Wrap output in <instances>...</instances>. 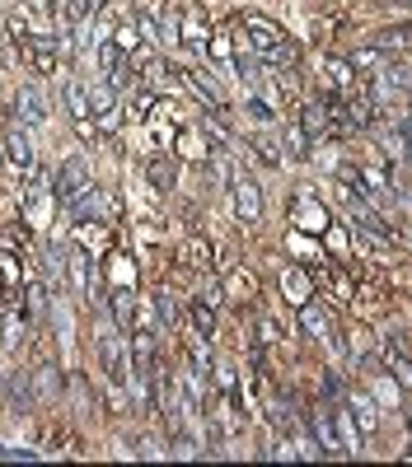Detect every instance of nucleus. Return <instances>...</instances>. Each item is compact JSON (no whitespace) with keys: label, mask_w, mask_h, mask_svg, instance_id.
Returning a JSON list of instances; mask_svg holds the SVG:
<instances>
[{"label":"nucleus","mask_w":412,"mask_h":467,"mask_svg":"<svg viewBox=\"0 0 412 467\" xmlns=\"http://www.w3.org/2000/svg\"><path fill=\"white\" fill-rule=\"evenodd\" d=\"M244 38H249L253 57L262 65H295V42L262 14H244Z\"/></svg>","instance_id":"1"},{"label":"nucleus","mask_w":412,"mask_h":467,"mask_svg":"<svg viewBox=\"0 0 412 467\" xmlns=\"http://www.w3.org/2000/svg\"><path fill=\"white\" fill-rule=\"evenodd\" d=\"M0 159H5L10 173H33L38 169V155H33V141H28V126L19 117H5V126H0Z\"/></svg>","instance_id":"2"},{"label":"nucleus","mask_w":412,"mask_h":467,"mask_svg":"<svg viewBox=\"0 0 412 467\" xmlns=\"http://www.w3.org/2000/svg\"><path fill=\"white\" fill-rule=\"evenodd\" d=\"M89 188H94V182H89V164H85V155H71V159H66L61 169H57V188H52V196H57L66 211H71Z\"/></svg>","instance_id":"3"},{"label":"nucleus","mask_w":412,"mask_h":467,"mask_svg":"<svg viewBox=\"0 0 412 467\" xmlns=\"http://www.w3.org/2000/svg\"><path fill=\"white\" fill-rule=\"evenodd\" d=\"M300 327H305L315 341H328L333 350H347V341H342V327L333 323V313H328L315 295H309L305 304H300Z\"/></svg>","instance_id":"4"},{"label":"nucleus","mask_w":412,"mask_h":467,"mask_svg":"<svg viewBox=\"0 0 412 467\" xmlns=\"http://www.w3.org/2000/svg\"><path fill=\"white\" fill-rule=\"evenodd\" d=\"M178 42H183L192 57H206L211 24H206V10L202 5H183V10H178Z\"/></svg>","instance_id":"5"},{"label":"nucleus","mask_w":412,"mask_h":467,"mask_svg":"<svg viewBox=\"0 0 412 467\" xmlns=\"http://www.w3.org/2000/svg\"><path fill=\"white\" fill-rule=\"evenodd\" d=\"M229 202H235V215L244 225H258L262 220V188L249 173H235L229 178Z\"/></svg>","instance_id":"6"},{"label":"nucleus","mask_w":412,"mask_h":467,"mask_svg":"<svg viewBox=\"0 0 412 467\" xmlns=\"http://www.w3.org/2000/svg\"><path fill=\"white\" fill-rule=\"evenodd\" d=\"M98 360H104V374H108L113 388H127L131 383V350H127V341L122 337H104L98 341Z\"/></svg>","instance_id":"7"},{"label":"nucleus","mask_w":412,"mask_h":467,"mask_svg":"<svg viewBox=\"0 0 412 467\" xmlns=\"http://www.w3.org/2000/svg\"><path fill=\"white\" fill-rule=\"evenodd\" d=\"M57 57H61L57 33H33V38L24 42V61L33 65V75H57Z\"/></svg>","instance_id":"8"},{"label":"nucleus","mask_w":412,"mask_h":467,"mask_svg":"<svg viewBox=\"0 0 412 467\" xmlns=\"http://www.w3.org/2000/svg\"><path fill=\"white\" fill-rule=\"evenodd\" d=\"M66 286H71L75 299H89L94 295V257L85 248H66Z\"/></svg>","instance_id":"9"},{"label":"nucleus","mask_w":412,"mask_h":467,"mask_svg":"<svg viewBox=\"0 0 412 467\" xmlns=\"http://www.w3.org/2000/svg\"><path fill=\"white\" fill-rule=\"evenodd\" d=\"M291 225L300 229V234H323L333 220H328V206L319 202L315 192H300V196L291 202Z\"/></svg>","instance_id":"10"},{"label":"nucleus","mask_w":412,"mask_h":467,"mask_svg":"<svg viewBox=\"0 0 412 467\" xmlns=\"http://www.w3.org/2000/svg\"><path fill=\"white\" fill-rule=\"evenodd\" d=\"M309 435H315V444H319V458H338V454H347V448H342V435H338L333 411L309 407Z\"/></svg>","instance_id":"11"},{"label":"nucleus","mask_w":412,"mask_h":467,"mask_svg":"<svg viewBox=\"0 0 412 467\" xmlns=\"http://www.w3.org/2000/svg\"><path fill=\"white\" fill-rule=\"evenodd\" d=\"M399 94H412V65H399V61H389L380 75H375V98H399Z\"/></svg>","instance_id":"12"},{"label":"nucleus","mask_w":412,"mask_h":467,"mask_svg":"<svg viewBox=\"0 0 412 467\" xmlns=\"http://www.w3.org/2000/svg\"><path fill=\"white\" fill-rule=\"evenodd\" d=\"M14 117H19L24 126L47 122V98L38 94V85H19V94H14Z\"/></svg>","instance_id":"13"},{"label":"nucleus","mask_w":412,"mask_h":467,"mask_svg":"<svg viewBox=\"0 0 412 467\" xmlns=\"http://www.w3.org/2000/svg\"><path fill=\"white\" fill-rule=\"evenodd\" d=\"M221 295L229 299V304H253V299H258V276L244 272V266H235V272H225Z\"/></svg>","instance_id":"14"},{"label":"nucleus","mask_w":412,"mask_h":467,"mask_svg":"<svg viewBox=\"0 0 412 467\" xmlns=\"http://www.w3.org/2000/svg\"><path fill=\"white\" fill-rule=\"evenodd\" d=\"M347 411H352V421L361 425V435H375V430H380V402H375L370 393H352L347 397Z\"/></svg>","instance_id":"15"},{"label":"nucleus","mask_w":412,"mask_h":467,"mask_svg":"<svg viewBox=\"0 0 412 467\" xmlns=\"http://www.w3.org/2000/svg\"><path fill=\"white\" fill-rule=\"evenodd\" d=\"M0 397H10V407H14V416H28V407L38 402V397H33V379L28 374H5V388H0Z\"/></svg>","instance_id":"16"},{"label":"nucleus","mask_w":412,"mask_h":467,"mask_svg":"<svg viewBox=\"0 0 412 467\" xmlns=\"http://www.w3.org/2000/svg\"><path fill=\"white\" fill-rule=\"evenodd\" d=\"M178 80H183V85L197 94V98H202V103H211V108H225V94H221V85H216V80H211V71L202 75V71H174Z\"/></svg>","instance_id":"17"},{"label":"nucleus","mask_w":412,"mask_h":467,"mask_svg":"<svg viewBox=\"0 0 412 467\" xmlns=\"http://www.w3.org/2000/svg\"><path fill=\"white\" fill-rule=\"evenodd\" d=\"M300 126L309 131V141L333 136V117H328V103H323V98H315V103H305V108H300Z\"/></svg>","instance_id":"18"},{"label":"nucleus","mask_w":412,"mask_h":467,"mask_svg":"<svg viewBox=\"0 0 412 467\" xmlns=\"http://www.w3.org/2000/svg\"><path fill=\"white\" fill-rule=\"evenodd\" d=\"M188 313H192V332L197 337H211L216 332V295H192V304H188Z\"/></svg>","instance_id":"19"},{"label":"nucleus","mask_w":412,"mask_h":467,"mask_svg":"<svg viewBox=\"0 0 412 467\" xmlns=\"http://www.w3.org/2000/svg\"><path fill=\"white\" fill-rule=\"evenodd\" d=\"M366 42H375V47H380V52L393 61L399 52H412V28H408V24H399V28H380V33H370Z\"/></svg>","instance_id":"20"},{"label":"nucleus","mask_w":412,"mask_h":467,"mask_svg":"<svg viewBox=\"0 0 412 467\" xmlns=\"http://www.w3.org/2000/svg\"><path fill=\"white\" fill-rule=\"evenodd\" d=\"M28 379H33V397H38V402H57L61 397V370L57 364H38Z\"/></svg>","instance_id":"21"},{"label":"nucleus","mask_w":412,"mask_h":467,"mask_svg":"<svg viewBox=\"0 0 412 467\" xmlns=\"http://www.w3.org/2000/svg\"><path fill=\"white\" fill-rule=\"evenodd\" d=\"M108 309H113V318H118L122 332L136 327V290H108Z\"/></svg>","instance_id":"22"},{"label":"nucleus","mask_w":412,"mask_h":467,"mask_svg":"<svg viewBox=\"0 0 412 467\" xmlns=\"http://www.w3.org/2000/svg\"><path fill=\"white\" fill-rule=\"evenodd\" d=\"M145 178H151V188L169 192L174 182H178V164H174V155H155V159H145Z\"/></svg>","instance_id":"23"},{"label":"nucleus","mask_w":412,"mask_h":467,"mask_svg":"<svg viewBox=\"0 0 412 467\" xmlns=\"http://www.w3.org/2000/svg\"><path fill=\"white\" fill-rule=\"evenodd\" d=\"M24 341V318H19V304H5V313H0V346L19 350Z\"/></svg>","instance_id":"24"},{"label":"nucleus","mask_w":412,"mask_h":467,"mask_svg":"<svg viewBox=\"0 0 412 467\" xmlns=\"http://www.w3.org/2000/svg\"><path fill=\"white\" fill-rule=\"evenodd\" d=\"M323 71H328V80H333V89H338V94H352V89H356V65H352V61L328 57V61H323Z\"/></svg>","instance_id":"25"},{"label":"nucleus","mask_w":412,"mask_h":467,"mask_svg":"<svg viewBox=\"0 0 412 467\" xmlns=\"http://www.w3.org/2000/svg\"><path fill=\"white\" fill-rule=\"evenodd\" d=\"M352 65H356V75H370V71H385V65H389V57L380 52V47H375V42H361L356 47V52L347 57Z\"/></svg>","instance_id":"26"},{"label":"nucleus","mask_w":412,"mask_h":467,"mask_svg":"<svg viewBox=\"0 0 412 467\" xmlns=\"http://www.w3.org/2000/svg\"><path fill=\"white\" fill-rule=\"evenodd\" d=\"M108 276H113L108 290H136V266H131V257L113 253V257H108Z\"/></svg>","instance_id":"27"},{"label":"nucleus","mask_w":412,"mask_h":467,"mask_svg":"<svg viewBox=\"0 0 412 467\" xmlns=\"http://www.w3.org/2000/svg\"><path fill=\"white\" fill-rule=\"evenodd\" d=\"M375 402H380V411H393V407L403 402V388H399V379H393L389 370L375 379Z\"/></svg>","instance_id":"28"},{"label":"nucleus","mask_w":412,"mask_h":467,"mask_svg":"<svg viewBox=\"0 0 412 467\" xmlns=\"http://www.w3.org/2000/svg\"><path fill=\"white\" fill-rule=\"evenodd\" d=\"M178 262L192 266V272H202V266H211V243L206 239H188L183 248H178Z\"/></svg>","instance_id":"29"},{"label":"nucleus","mask_w":412,"mask_h":467,"mask_svg":"<svg viewBox=\"0 0 412 467\" xmlns=\"http://www.w3.org/2000/svg\"><path fill=\"white\" fill-rule=\"evenodd\" d=\"M127 61H131V57H127V52H122V47H118V42H113V38H108V42H98V71H104L108 80H113V75H118V71H122V65H127Z\"/></svg>","instance_id":"30"},{"label":"nucleus","mask_w":412,"mask_h":467,"mask_svg":"<svg viewBox=\"0 0 412 467\" xmlns=\"http://www.w3.org/2000/svg\"><path fill=\"white\" fill-rule=\"evenodd\" d=\"M286 155H291V159H309V155H315V141H309V131H305L300 122L286 126Z\"/></svg>","instance_id":"31"},{"label":"nucleus","mask_w":412,"mask_h":467,"mask_svg":"<svg viewBox=\"0 0 412 467\" xmlns=\"http://www.w3.org/2000/svg\"><path fill=\"white\" fill-rule=\"evenodd\" d=\"M328 280V295H333V304H356V286L347 280V272H323Z\"/></svg>","instance_id":"32"},{"label":"nucleus","mask_w":412,"mask_h":467,"mask_svg":"<svg viewBox=\"0 0 412 467\" xmlns=\"http://www.w3.org/2000/svg\"><path fill=\"white\" fill-rule=\"evenodd\" d=\"M282 286L291 290V299H295V309H300V304H305V299H309V276L300 272V266H286V272H282Z\"/></svg>","instance_id":"33"},{"label":"nucleus","mask_w":412,"mask_h":467,"mask_svg":"<svg viewBox=\"0 0 412 467\" xmlns=\"http://www.w3.org/2000/svg\"><path fill=\"white\" fill-rule=\"evenodd\" d=\"M131 332H151V337L159 332V309H155V295H151V299H136V327H131Z\"/></svg>","instance_id":"34"},{"label":"nucleus","mask_w":412,"mask_h":467,"mask_svg":"<svg viewBox=\"0 0 412 467\" xmlns=\"http://www.w3.org/2000/svg\"><path fill=\"white\" fill-rule=\"evenodd\" d=\"M178 155H188V159H206V155H216V149H211V141L197 136V131H183V136H178Z\"/></svg>","instance_id":"35"},{"label":"nucleus","mask_w":412,"mask_h":467,"mask_svg":"<svg viewBox=\"0 0 412 467\" xmlns=\"http://www.w3.org/2000/svg\"><path fill=\"white\" fill-rule=\"evenodd\" d=\"M66 108H71L75 122H85L89 117V89L85 85H66Z\"/></svg>","instance_id":"36"},{"label":"nucleus","mask_w":412,"mask_h":467,"mask_svg":"<svg viewBox=\"0 0 412 467\" xmlns=\"http://www.w3.org/2000/svg\"><path fill=\"white\" fill-rule=\"evenodd\" d=\"M113 42H118L127 57L136 52V47H141V28H136V19H122L118 28H113Z\"/></svg>","instance_id":"37"},{"label":"nucleus","mask_w":412,"mask_h":467,"mask_svg":"<svg viewBox=\"0 0 412 467\" xmlns=\"http://www.w3.org/2000/svg\"><path fill=\"white\" fill-rule=\"evenodd\" d=\"M282 337H286V323H276V318H268V313H262V318H258V341L272 346V341H282Z\"/></svg>","instance_id":"38"},{"label":"nucleus","mask_w":412,"mask_h":467,"mask_svg":"<svg viewBox=\"0 0 412 467\" xmlns=\"http://www.w3.org/2000/svg\"><path fill=\"white\" fill-rule=\"evenodd\" d=\"M253 149H258V159H262V164H282V141L258 136V141H253Z\"/></svg>","instance_id":"39"},{"label":"nucleus","mask_w":412,"mask_h":467,"mask_svg":"<svg viewBox=\"0 0 412 467\" xmlns=\"http://www.w3.org/2000/svg\"><path fill=\"white\" fill-rule=\"evenodd\" d=\"M10 38H14V47H24V42L33 38V33H28V14H24V10H14V14H10Z\"/></svg>","instance_id":"40"},{"label":"nucleus","mask_w":412,"mask_h":467,"mask_svg":"<svg viewBox=\"0 0 412 467\" xmlns=\"http://www.w3.org/2000/svg\"><path fill=\"white\" fill-rule=\"evenodd\" d=\"M155 309H159V323H164V327H174V323H178V304H174V299L164 295V290L155 295Z\"/></svg>","instance_id":"41"},{"label":"nucleus","mask_w":412,"mask_h":467,"mask_svg":"<svg viewBox=\"0 0 412 467\" xmlns=\"http://www.w3.org/2000/svg\"><path fill=\"white\" fill-rule=\"evenodd\" d=\"M244 112H249L253 122H272V117H276L272 103H262V98H249V103H244Z\"/></svg>","instance_id":"42"},{"label":"nucleus","mask_w":412,"mask_h":467,"mask_svg":"<svg viewBox=\"0 0 412 467\" xmlns=\"http://www.w3.org/2000/svg\"><path fill=\"white\" fill-rule=\"evenodd\" d=\"M323 239H328V248H333V253H347V229L328 225V229H323Z\"/></svg>","instance_id":"43"},{"label":"nucleus","mask_w":412,"mask_h":467,"mask_svg":"<svg viewBox=\"0 0 412 467\" xmlns=\"http://www.w3.org/2000/svg\"><path fill=\"white\" fill-rule=\"evenodd\" d=\"M28 309H33V313L47 309V286H43V280H33V286H28Z\"/></svg>","instance_id":"44"},{"label":"nucleus","mask_w":412,"mask_h":467,"mask_svg":"<svg viewBox=\"0 0 412 467\" xmlns=\"http://www.w3.org/2000/svg\"><path fill=\"white\" fill-rule=\"evenodd\" d=\"M131 454H136V458H159V454H164V448H159L155 440H145V435H141L136 444H131Z\"/></svg>","instance_id":"45"},{"label":"nucleus","mask_w":412,"mask_h":467,"mask_svg":"<svg viewBox=\"0 0 412 467\" xmlns=\"http://www.w3.org/2000/svg\"><path fill=\"white\" fill-rule=\"evenodd\" d=\"M393 286H403V290H412V266H399V272H393Z\"/></svg>","instance_id":"46"},{"label":"nucleus","mask_w":412,"mask_h":467,"mask_svg":"<svg viewBox=\"0 0 412 467\" xmlns=\"http://www.w3.org/2000/svg\"><path fill=\"white\" fill-rule=\"evenodd\" d=\"M333 28H338V19H315V38H328Z\"/></svg>","instance_id":"47"},{"label":"nucleus","mask_w":412,"mask_h":467,"mask_svg":"<svg viewBox=\"0 0 412 467\" xmlns=\"http://www.w3.org/2000/svg\"><path fill=\"white\" fill-rule=\"evenodd\" d=\"M104 5H108V0H85V14H98Z\"/></svg>","instance_id":"48"},{"label":"nucleus","mask_w":412,"mask_h":467,"mask_svg":"<svg viewBox=\"0 0 412 467\" xmlns=\"http://www.w3.org/2000/svg\"><path fill=\"white\" fill-rule=\"evenodd\" d=\"M319 10H342V0H315Z\"/></svg>","instance_id":"49"},{"label":"nucleus","mask_w":412,"mask_h":467,"mask_svg":"<svg viewBox=\"0 0 412 467\" xmlns=\"http://www.w3.org/2000/svg\"><path fill=\"white\" fill-rule=\"evenodd\" d=\"M0 388H5V379H0Z\"/></svg>","instance_id":"50"},{"label":"nucleus","mask_w":412,"mask_h":467,"mask_svg":"<svg viewBox=\"0 0 412 467\" xmlns=\"http://www.w3.org/2000/svg\"><path fill=\"white\" fill-rule=\"evenodd\" d=\"M408 98H412V94H408Z\"/></svg>","instance_id":"51"}]
</instances>
